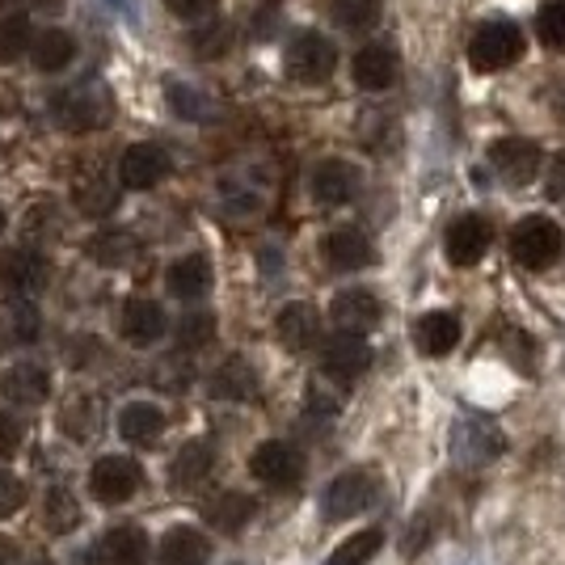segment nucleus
Segmentation results:
<instances>
[{
    "label": "nucleus",
    "instance_id": "1",
    "mask_svg": "<svg viewBox=\"0 0 565 565\" xmlns=\"http://www.w3.org/2000/svg\"><path fill=\"white\" fill-rule=\"evenodd\" d=\"M523 51H527V39L519 22L494 18V22L477 25V34L469 39V64L477 72H507L523 60Z\"/></svg>",
    "mask_w": 565,
    "mask_h": 565
},
{
    "label": "nucleus",
    "instance_id": "2",
    "mask_svg": "<svg viewBox=\"0 0 565 565\" xmlns=\"http://www.w3.org/2000/svg\"><path fill=\"white\" fill-rule=\"evenodd\" d=\"M562 249L565 236L548 215H527V220H519L515 233H511V258L523 270H548L553 262L562 258Z\"/></svg>",
    "mask_w": 565,
    "mask_h": 565
},
{
    "label": "nucleus",
    "instance_id": "3",
    "mask_svg": "<svg viewBox=\"0 0 565 565\" xmlns=\"http://www.w3.org/2000/svg\"><path fill=\"white\" fill-rule=\"evenodd\" d=\"M110 118H115V102H110V89L97 81H85V85L55 97V122L68 131H97Z\"/></svg>",
    "mask_w": 565,
    "mask_h": 565
},
{
    "label": "nucleus",
    "instance_id": "4",
    "mask_svg": "<svg viewBox=\"0 0 565 565\" xmlns=\"http://www.w3.org/2000/svg\"><path fill=\"white\" fill-rule=\"evenodd\" d=\"M282 64H287V76L300 81V85H326L333 72H338V47H333L326 34L305 30V34L291 39Z\"/></svg>",
    "mask_w": 565,
    "mask_h": 565
},
{
    "label": "nucleus",
    "instance_id": "5",
    "mask_svg": "<svg viewBox=\"0 0 565 565\" xmlns=\"http://www.w3.org/2000/svg\"><path fill=\"white\" fill-rule=\"evenodd\" d=\"M140 486H143V469L131 456H102L94 469H89V490L106 507H118V502L136 498Z\"/></svg>",
    "mask_w": 565,
    "mask_h": 565
},
{
    "label": "nucleus",
    "instance_id": "6",
    "mask_svg": "<svg viewBox=\"0 0 565 565\" xmlns=\"http://www.w3.org/2000/svg\"><path fill=\"white\" fill-rule=\"evenodd\" d=\"M367 367H372V347L363 342V333L338 330L326 342V351H321V372H326V380L342 384V388L354 384Z\"/></svg>",
    "mask_w": 565,
    "mask_h": 565
},
{
    "label": "nucleus",
    "instance_id": "7",
    "mask_svg": "<svg viewBox=\"0 0 565 565\" xmlns=\"http://www.w3.org/2000/svg\"><path fill=\"white\" fill-rule=\"evenodd\" d=\"M372 502H376V481H372V472H363V469L338 472L330 481V490H326V519H330V523H342V519L363 515Z\"/></svg>",
    "mask_w": 565,
    "mask_h": 565
},
{
    "label": "nucleus",
    "instance_id": "8",
    "mask_svg": "<svg viewBox=\"0 0 565 565\" xmlns=\"http://www.w3.org/2000/svg\"><path fill=\"white\" fill-rule=\"evenodd\" d=\"M169 169H173V161H169L166 148L143 140V143H131V148L118 157V182L127 190H152L166 182Z\"/></svg>",
    "mask_w": 565,
    "mask_h": 565
},
{
    "label": "nucleus",
    "instance_id": "9",
    "mask_svg": "<svg viewBox=\"0 0 565 565\" xmlns=\"http://www.w3.org/2000/svg\"><path fill=\"white\" fill-rule=\"evenodd\" d=\"M494 245V228L486 215H460L444 236V254L451 266H477Z\"/></svg>",
    "mask_w": 565,
    "mask_h": 565
},
{
    "label": "nucleus",
    "instance_id": "10",
    "mask_svg": "<svg viewBox=\"0 0 565 565\" xmlns=\"http://www.w3.org/2000/svg\"><path fill=\"white\" fill-rule=\"evenodd\" d=\"M451 451L465 460V465H490L507 451V439L494 423L486 418H460L451 430Z\"/></svg>",
    "mask_w": 565,
    "mask_h": 565
},
{
    "label": "nucleus",
    "instance_id": "11",
    "mask_svg": "<svg viewBox=\"0 0 565 565\" xmlns=\"http://www.w3.org/2000/svg\"><path fill=\"white\" fill-rule=\"evenodd\" d=\"M249 472L266 481V486H296L300 477H305V456L291 448V444H282V439H266L258 444V451L249 456Z\"/></svg>",
    "mask_w": 565,
    "mask_h": 565
},
{
    "label": "nucleus",
    "instance_id": "12",
    "mask_svg": "<svg viewBox=\"0 0 565 565\" xmlns=\"http://www.w3.org/2000/svg\"><path fill=\"white\" fill-rule=\"evenodd\" d=\"M490 166L511 182V186H527V182H536V173H541L544 157L541 148L532 140H519V136H507V140H498L490 148Z\"/></svg>",
    "mask_w": 565,
    "mask_h": 565
},
{
    "label": "nucleus",
    "instance_id": "13",
    "mask_svg": "<svg viewBox=\"0 0 565 565\" xmlns=\"http://www.w3.org/2000/svg\"><path fill=\"white\" fill-rule=\"evenodd\" d=\"M351 72H354V85H359V89H367V94H384V89H393V85H397L401 60L388 43H367V47L354 55Z\"/></svg>",
    "mask_w": 565,
    "mask_h": 565
},
{
    "label": "nucleus",
    "instance_id": "14",
    "mask_svg": "<svg viewBox=\"0 0 565 565\" xmlns=\"http://www.w3.org/2000/svg\"><path fill=\"white\" fill-rule=\"evenodd\" d=\"M460 317L448 312V308H435V312H423L418 321H414V347L426 354V359H444L460 347Z\"/></svg>",
    "mask_w": 565,
    "mask_h": 565
},
{
    "label": "nucleus",
    "instance_id": "15",
    "mask_svg": "<svg viewBox=\"0 0 565 565\" xmlns=\"http://www.w3.org/2000/svg\"><path fill=\"white\" fill-rule=\"evenodd\" d=\"M308 190H312V199H317L321 207H342V203H351L354 190H359V169H354L351 161L330 157V161H321V166L312 169Z\"/></svg>",
    "mask_w": 565,
    "mask_h": 565
},
{
    "label": "nucleus",
    "instance_id": "16",
    "mask_svg": "<svg viewBox=\"0 0 565 565\" xmlns=\"http://www.w3.org/2000/svg\"><path fill=\"white\" fill-rule=\"evenodd\" d=\"M76 34L64 30V25H47V30H34V39H30V64L39 72H64L72 68V60H76Z\"/></svg>",
    "mask_w": 565,
    "mask_h": 565
},
{
    "label": "nucleus",
    "instance_id": "17",
    "mask_svg": "<svg viewBox=\"0 0 565 565\" xmlns=\"http://www.w3.org/2000/svg\"><path fill=\"white\" fill-rule=\"evenodd\" d=\"M330 317L338 330L347 333H367L380 326V300L363 287H351V291H338L330 305Z\"/></svg>",
    "mask_w": 565,
    "mask_h": 565
},
{
    "label": "nucleus",
    "instance_id": "18",
    "mask_svg": "<svg viewBox=\"0 0 565 565\" xmlns=\"http://www.w3.org/2000/svg\"><path fill=\"white\" fill-rule=\"evenodd\" d=\"M275 333H279V342L291 354H305L308 347L317 342V333H321V317H317V308L305 305V300L282 305L279 317H275Z\"/></svg>",
    "mask_w": 565,
    "mask_h": 565
},
{
    "label": "nucleus",
    "instance_id": "19",
    "mask_svg": "<svg viewBox=\"0 0 565 565\" xmlns=\"http://www.w3.org/2000/svg\"><path fill=\"white\" fill-rule=\"evenodd\" d=\"M0 279L9 282L18 296H39L51 282V262L34 249H13L9 258L0 262Z\"/></svg>",
    "mask_w": 565,
    "mask_h": 565
},
{
    "label": "nucleus",
    "instance_id": "20",
    "mask_svg": "<svg viewBox=\"0 0 565 565\" xmlns=\"http://www.w3.org/2000/svg\"><path fill=\"white\" fill-rule=\"evenodd\" d=\"M161 430H166V414H161V405H152V401H131V405L118 409V435H122V444H131V448L157 444Z\"/></svg>",
    "mask_w": 565,
    "mask_h": 565
},
{
    "label": "nucleus",
    "instance_id": "21",
    "mask_svg": "<svg viewBox=\"0 0 565 565\" xmlns=\"http://www.w3.org/2000/svg\"><path fill=\"white\" fill-rule=\"evenodd\" d=\"M212 541L199 527H169L157 548V565H207Z\"/></svg>",
    "mask_w": 565,
    "mask_h": 565
},
{
    "label": "nucleus",
    "instance_id": "22",
    "mask_svg": "<svg viewBox=\"0 0 565 565\" xmlns=\"http://www.w3.org/2000/svg\"><path fill=\"white\" fill-rule=\"evenodd\" d=\"M122 338L131 347H152L166 338V308L157 300H127L122 305Z\"/></svg>",
    "mask_w": 565,
    "mask_h": 565
},
{
    "label": "nucleus",
    "instance_id": "23",
    "mask_svg": "<svg viewBox=\"0 0 565 565\" xmlns=\"http://www.w3.org/2000/svg\"><path fill=\"white\" fill-rule=\"evenodd\" d=\"M169 291L178 296V300H203L207 291H212L215 282V270L212 262L203 258V254H186V258H178L173 266H169Z\"/></svg>",
    "mask_w": 565,
    "mask_h": 565
},
{
    "label": "nucleus",
    "instance_id": "24",
    "mask_svg": "<svg viewBox=\"0 0 565 565\" xmlns=\"http://www.w3.org/2000/svg\"><path fill=\"white\" fill-rule=\"evenodd\" d=\"M0 393L13 401V405H43V401L51 397L47 367H39V363H18V367H9L4 380H0Z\"/></svg>",
    "mask_w": 565,
    "mask_h": 565
},
{
    "label": "nucleus",
    "instance_id": "25",
    "mask_svg": "<svg viewBox=\"0 0 565 565\" xmlns=\"http://www.w3.org/2000/svg\"><path fill=\"white\" fill-rule=\"evenodd\" d=\"M326 262H330L333 270H363V266H372V241L359 233V228H338V233L326 236Z\"/></svg>",
    "mask_w": 565,
    "mask_h": 565
},
{
    "label": "nucleus",
    "instance_id": "26",
    "mask_svg": "<svg viewBox=\"0 0 565 565\" xmlns=\"http://www.w3.org/2000/svg\"><path fill=\"white\" fill-rule=\"evenodd\" d=\"M102 565H148V532L143 527H115L97 544Z\"/></svg>",
    "mask_w": 565,
    "mask_h": 565
},
{
    "label": "nucleus",
    "instance_id": "27",
    "mask_svg": "<svg viewBox=\"0 0 565 565\" xmlns=\"http://www.w3.org/2000/svg\"><path fill=\"white\" fill-rule=\"evenodd\" d=\"M254 511H258L254 498L228 490V494H220L215 502H207V523H212L215 532H224V536H236V532L254 519Z\"/></svg>",
    "mask_w": 565,
    "mask_h": 565
},
{
    "label": "nucleus",
    "instance_id": "28",
    "mask_svg": "<svg viewBox=\"0 0 565 565\" xmlns=\"http://www.w3.org/2000/svg\"><path fill=\"white\" fill-rule=\"evenodd\" d=\"M212 393L224 401H249L258 397V372L245 359H228L212 376Z\"/></svg>",
    "mask_w": 565,
    "mask_h": 565
},
{
    "label": "nucleus",
    "instance_id": "29",
    "mask_svg": "<svg viewBox=\"0 0 565 565\" xmlns=\"http://www.w3.org/2000/svg\"><path fill=\"white\" fill-rule=\"evenodd\" d=\"M212 448L203 444V439H194L186 448L173 456V465H169V481L178 486V490H190V486H199L207 472H212Z\"/></svg>",
    "mask_w": 565,
    "mask_h": 565
},
{
    "label": "nucleus",
    "instance_id": "30",
    "mask_svg": "<svg viewBox=\"0 0 565 565\" xmlns=\"http://www.w3.org/2000/svg\"><path fill=\"white\" fill-rule=\"evenodd\" d=\"M380 548H384V532L380 527H363V532H351L347 541L338 544L326 565H367Z\"/></svg>",
    "mask_w": 565,
    "mask_h": 565
},
{
    "label": "nucleus",
    "instance_id": "31",
    "mask_svg": "<svg viewBox=\"0 0 565 565\" xmlns=\"http://www.w3.org/2000/svg\"><path fill=\"white\" fill-rule=\"evenodd\" d=\"M30 39H34V22L25 13H9L0 18V64H13L30 51Z\"/></svg>",
    "mask_w": 565,
    "mask_h": 565
},
{
    "label": "nucleus",
    "instance_id": "32",
    "mask_svg": "<svg viewBox=\"0 0 565 565\" xmlns=\"http://www.w3.org/2000/svg\"><path fill=\"white\" fill-rule=\"evenodd\" d=\"M43 519H47V532L68 536L72 527L81 523V502H76L64 486H55V490L47 494V502H43Z\"/></svg>",
    "mask_w": 565,
    "mask_h": 565
},
{
    "label": "nucleus",
    "instance_id": "33",
    "mask_svg": "<svg viewBox=\"0 0 565 565\" xmlns=\"http://www.w3.org/2000/svg\"><path fill=\"white\" fill-rule=\"evenodd\" d=\"M115 203H118V190L102 178V173H94V178H81L76 182V207L85 215H106V212H115Z\"/></svg>",
    "mask_w": 565,
    "mask_h": 565
},
{
    "label": "nucleus",
    "instance_id": "34",
    "mask_svg": "<svg viewBox=\"0 0 565 565\" xmlns=\"http://www.w3.org/2000/svg\"><path fill=\"white\" fill-rule=\"evenodd\" d=\"M330 13H333V25H342V30H376L380 0H333Z\"/></svg>",
    "mask_w": 565,
    "mask_h": 565
},
{
    "label": "nucleus",
    "instance_id": "35",
    "mask_svg": "<svg viewBox=\"0 0 565 565\" xmlns=\"http://www.w3.org/2000/svg\"><path fill=\"white\" fill-rule=\"evenodd\" d=\"M89 254H94L102 266H127V262L140 254V241L131 233H102L89 245Z\"/></svg>",
    "mask_w": 565,
    "mask_h": 565
},
{
    "label": "nucleus",
    "instance_id": "36",
    "mask_svg": "<svg viewBox=\"0 0 565 565\" xmlns=\"http://www.w3.org/2000/svg\"><path fill=\"white\" fill-rule=\"evenodd\" d=\"M4 326H9V333H13V342H34V338H39V330H43L34 300H30V296L9 300V308H4Z\"/></svg>",
    "mask_w": 565,
    "mask_h": 565
},
{
    "label": "nucleus",
    "instance_id": "37",
    "mask_svg": "<svg viewBox=\"0 0 565 565\" xmlns=\"http://www.w3.org/2000/svg\"><path fill=\"white\" fill-rule=\"evenodd\" d=\"M169 106H173V115L190 118V122H203V118H212V102L207 94H199L194 85H182V81H169Z\"/></svg>",
    "mask_w": 565,
    "mask_h": 565
},
{
    "label": "nucleus",
    "instance_id": "38",
    "mask_svg": "<svg viewBox=\"0 0 565 565\" xmlns=\"http://www.w3.org/2000/svg\"><path fill=\"white\" fill-rule=\"evenodd\" d=\"M215 342V317L212 312H186L178 321V347L182 351H203Z\"/></svg>",
    "mask_w": 565,
    "mask_h": 565
},
{
    "label": "nucleus",
    "instance_id": "39",
    "mask_svg": "<svg viewBox=\"0 0 565 565\" xmlns=\"http://www.w3.org/2000/svg\"><path fill=\"white\" fill-rule=\"evenodd\" d=\"M536 34H541L544 47L565 51V0H548L536 13Z\"/></svg>",
    "mask_w": 565,
    "mask_h": 565
},
{
    "label": "nucleus",
    "instance_id": "40",
    "mask_svg": "<svg viewBox=\"0 0 565 565\" xmlns=\"http://www.w3.org/2000/svg\"><path fill=\"white\" fill-rule=\"evenodd\" d=\"M25 507V486L18 472L0 469V519L13 515V511H22Z\"/></svg>",
    "mask_w": 565,
    "mask_h": 565
},
{
    "label": "nucleus",
    "instance_id": "41",
    "mask_svg": "<svg viewBox=\"0 0 565 565\" xmlns=\"http://www.w3.org/2000/svg\"><path fill=\"white\" fill-rule=\"evenodd\" d=\"M166 9L182 22H203L220 9V0H166Z\"/></svg>",
    "mask_w": 565,
    "mask_h": 565
},
{
    "label": "nucleus",
    "instance_id": "42",
    "mask_svg": "<svg viewBox=\"0 0 565 565\" xmlns=\"http://www.w3.org/2000/svg\"><path fill=\"white\" fill-rule=\"evenodd\" d=\"M18 448H22V426H18V418H9L0 409V460H9Z\"/></svg>",
    "mask_w": 565,
    "mask_h": 565
},
{
    "label": "nucleus",
    "instance_id": "43",
    "mask_svg": "<svg viewBox=\"0 0 565 565\" xmlns=\"http://www.w3.org/2000/svg\"><path fill=\"white\" fill-rule=\"evenodd\" d=\"M224 47H228V30H224V25L199 30V39H194V51H199V55H220Z\"/></svg>",
    "mask_w": 565,
    "mask_h": 565
},
{
    "label": "nucleus",
    "instance_id": "44",
    "mask_svg": "<svg viewBox=\"0 0 565 565\" xmlns=\"http://www.w3.org/2000/svg\"><path fill=\"white\" fill-rule=\"evenodd\" d=\"M308 414H321V418H333V414H338V401L326 397V388H308Z\"/></svg>",
    "mask_w": 565,
    "mask_h": 565
},
{
    "label": "nucleus",
    "instance_id": "45",
    "mask_svg": "<svg viewBox=\"0 0 565 565\" xmlns=\"http://www.w3.org/2000/svg\"><path fill=\"white\" fill-rule=\"evenodd\" d=\"M548 199H565V152L562 157H553V166H548Z\"/></svg>",
    "mask_w": 565,
    "mask_h": 565
},
{
    "label": "nucleus",
    "instance_id": "46",
    "mask_svg": "<svg viewBox=\"0 0 565 565\" xmlns=\"http://www.w3.org/2000/svg\"><path fill=\"white\" fill-rule=\"evenodd\" d=\"M9 557H13V541H9V536H0V565H9Z\"/></svg>",
    "mask_w": 565,
    "mask_h": 565
},
{
    "label": "nucleus",
    "instance_id": "47",
    "mask_svg": "<svg viewBox=\"0 0 565 565\" xmlns=\"http://www.w3.org/2000/svg\"><path fill=\"white\" fill-rule=\"evenodd\" d=\"M4 228H9V215H4V207H0V233H4Z\"/></svg>",
    "mask_w": 565,
    "mask_h": 565
},
{
    "label": "nucleus",
    "instance_id": "48",
    "mask_svg": "<svg viewBox=\"0 0 565 565\" xmlns=\"http://www.w3.org/2000/svg\"><path fill=\"white\" fill-rule=\"evenodd\" d=\"M110 4H122V0H110Z\"/></svg>",
    "mask_w": 565,
    "mask_h": 565
}]
</instances>
